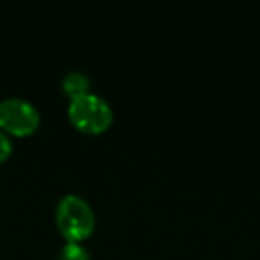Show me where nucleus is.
I'll list each match as a JSON object with an SVG mask.
<instances>
[{
	"label": "nucleus",
	"instance_id": "nucleus-1",
	"mask_svg": "<svg viewBox=\"0 0 260 260\" xmlns=\"http://www.w3.org/2000/svg\"><path fill=\"white\" fill-rule=\"evenodd\" d=\"M55 223L66 241L80 242L89 237L96 224V216L87 200L79 194L62 196L55 207Z\"/></svg>",
	"mask_w": 260,
	"mask_h": 260
},
{
	"label": "nucleus",
	"instance_id": "nucleus-2",
	"mask_svg": "<svg viewBox=\"0 0 260 260\" xmlns=\"http://www.w3.org/2000/svg\"><path fill=\"white\" fill-rule=\"evenodd\" d=\"M68 118L73 126L86 134H102L112 125L114 112L105 98L96 93H86L82 96L70 98Z\"/></svg>",
	"mask_w": 260,
	"mask_h": 260
},
{
	"label": "nucleus",
	"instance_id": "nucleus-3",
	"mask_svg": "<svg viewBox=\"0 0 260 260\" xmlns=\"http://www.w3.org/2000/svg\"><path fill=\"white\" fill-rule=\"evenodd\" d=\"M40 111L34 104L20 96L0 100V126L15 136H29L40 126Z\"/></svg>",
	"mask_w": 260,
	"mask_h": 260
},
{
	"label": "nucleus",
	"instance_id": "nucleus-4",
	"mask_svg": "<svg viewBox=\"0 0 260 260\" xmlns=\"http://www.w3.org/2000/svg\"><path fill=\"white\" fill-rule=\"evenodd\" d=\"M91 77L87 73L80 72V70H70L64 77H62V89L70 98L82 96L86 93H91Z\"/></svg>",
	"mask_w": 260,
	"mask_h": 260
},
{
	"label": "nucleus",
	"instance_id": "nucleus-5",
	"mask_svg": "<svg viewBox=\"0 0 260 260\" xmlns=\"http://www.w3.org/2000/svg\"><path fill=\"white\" fill-rule=\"evenodd\" d=\"M59 260H91V253L82 242L68 241L59 251Z\"/></svg>",
	"mask_w": 260,
	"mask_h": 260
},
{
	"label": "nucleus",
	"instance_id": "nucleus-6",
	"mask_svg": "<svg viewBox=\"0 0 260 260\" xmlns=\"http://www.w3.org/2000/svg\"><path fill=\"white\" fill-rule=\"evenodd\" d=\"M11 152H13L11 139H9V136L6 134V132H2V130H0V162L8 159V157L11 155Z\"/></svg>",
	"mask_w": 260,
	"mask_h": 260
}]
</instances>
